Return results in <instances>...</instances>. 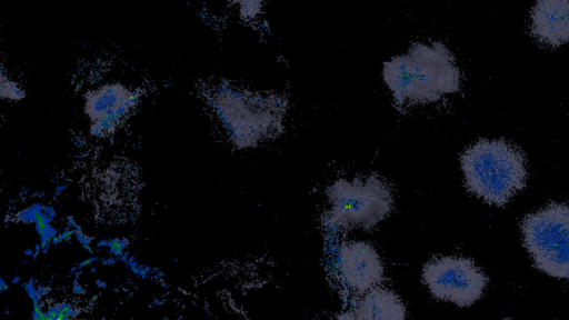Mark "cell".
I'll use <instances>...</instances> for the list:
<instances>
[{"mask_svg":"<svg viewBox=\"0 0 569 320\" xmlns=\"http://www.w3.org/2000/svg\"><path fill=\"white\" fill-rule=\"evenodd\" d=\"M522 241L535 266L558 279H569V206L549 203L521 222Z\"/></svg>","mask_w":569,"mask_h":320,"instance_id":"obj_4","label":"cell"},{"mask_svg":"<svg viewBox=\"0 0 569 320\" xmlns=\"http://www.w3.org/2000/svg\"><path fill=\"white\" fill-rule=\"evenodd\" d=\"M326 193L330 203L328 221L341 229H370L390 213L393 203L389 187L377 176L339 178Z\"/></svg>","mask_w":569,"mask_h":320,"instance_id":"obj_3","label":"cell"},{"mask_svg":"<svg viewBox=\"0 0 569 320\" xmlns=\"http://www.w3.org/2000/svg\"><path fill=\"white\" fill-rule=\"evenodd\" d=\"M221 114L238 147H251L280 133L286 104L282 98L250 91L228 90L222 96Z\"/></svg>","mask_w":569,"mask_h":320,"instance_id":"obj_5","label":"cell"},{"mask_svg":"<svg viewBox=\"0 0 569 320\" xmlns=\"http://www.w3.org/2000/svg\"><path fill=\"white\" fill-rule=\"evenodd\" d=\"M134 96L120 84H108L90 92L86 101V113L96 136L114 130L119 119L132 106Z\"/></svg>","mask_w":569,"mask_h":320,"instance_id":"obj_8","label":"cell"},{"mask_svg":"<svg viewBox=\"0 0 569 320\" xmlns=\"http://www.w3.org/2000/svg\"><path fill=\"white\" fill-rule=\"evenodd\" d=\"M503 320H512V319H503Z\"/></svg>","mask_w":569,"mask_h":320,"instance_id":"obj_18","label":"cell"},{"mask_svg":"<svg viewBox=\"0 0 569 320\" xmlns=\"http://www.w3.org/2000/svg\"><path fill=\"white\" fill-rule=\"evenodd\" d=\"M421 277L433 297L460 307L478 301L488 283V277L472 260L453 256L430 260Z\"/></svg>","mask_w":569,"mask_h":320,"instance_id":"obj_6","label":"cell"},{"mask_svg":"<svg viewBox=\"0 0 569 320\" xmlns=\"http://www.w3.org/2000/svg\"><path fill=\"white\" fill-rule=\"evenodd\" d=\"M21 278L19 276H16L13 279H12V282L13 283H17V282H20Z\"/></svg>","mask_w":569,"mask_h":320,"instance_id":"obj_15","label":"cell"},{"mask_svg":"<svg viewBox=\"0 0 569 320\" xmlns=\"http://www.w3.org/2000/svg\"><path fill=\"white\" fill-rule=\"evenodd\" d=\"M97 284H98L99 287H104V284H106V283L99 280V281H97Z\"/></svg>","mask_w":569,"mask_h":320,"instance_id":"obj_16","label":"cell"},{"mask_svg":"<svg viewBox=\"0 0 569 320\" xmlns=\"http://www.w3.org/2000/svg\"><path fill=\"white\" fill-rule=\"evenodd\" d=\"M467 189L489 204L503 206L526 183V159L510 142L482 139L460 158Z\"/></svg>","mask_w":569,"mask_h":320,"instance_id":"obj_2","label":"cell"},{"mask_svg":"<svg viewBox=\"0 0 569 320\" xmlns=\"http://www.w3.org/2000/svg\"><path fill=\"white\" fill-rule=\"evenodd\" d=\"M531 33L543 44L569 41V0L538 1L531 10Z\"/></svg>","mask_w":569,"mask_h":320,"instance_id":"obj_9","label":"cell"},{"mask_svg":"<svg viewBox=\"0 0 569 320\" xmlns=\"http://www.w3.org/2000/svg\"><path fill=\"white\" fill-rule=\"evenodd\" d=\"M73 292L77 294H84L86 290L80 284L76 283L73 287Z\"/></svg>","mask_w":569,"mask_h":320,"instance_id":"obj_13","label":"cell"},{"mask_svg":"<svg viewBox=\"0 0 569 320\" xmlns=\"http://www.w3.org/2000/svg\"><path fill=\"white\" fill-rule=\"evenodd\" d=\"M24 253H26L27 256H31V254H32V251L29 249V250H26V251H24ZM32 256H33V254H32Z\"/></svg>","mask_w":569,"mask_h":320,"instance_id":"obj_17","label":"cell"},{"mask_svg":"<svg viewBox=\"0 0 569 320\" xmlns=\"http://www.w3.org/2000/svg\"><path fill=\"white\" fill-rule=\"evenodd\" d=\"M94 260H97V257L88 258L84 261H82L81 263H79L77 268L82 269V268L91 264Z\"/></svg>","mask_w":569,"mask_h":320,"instance_id":"obj_12","label":"cell"},{"mask_svg":"<svg viewBox=\"0 0 569 320\" xmlns=\"http://www.w3.org/2000/svg\"><path fill=\"white\" fill-rule=\"evenodd\" d=\"M355 320H406V307L396 292L376 287L358 301Z\"/></svg>","mask_w":569,"mask_h":320,"instance_id":"obj_10","label":"cell"},{"mask_svg":"<svg viewBox=\"0 0 569 320\" xmlns=\"http://www.w3.org/2000/svg\"><path fill=\"white\" fill-rule=\"evenodd\" d=\"M9 288V284L1 278L0 279V291L3 292Z\"/></svg>","mask_w":569,"mask_h":320,"instance_id":"obj_14","label":"cell"},{"mask_svg":"<svg viewBox=\"0 0 569 320\" xmlns=\"http://www.w3.org/2000/svg\"><path fill=\"white\" fill-rule=\"evenodd\" d=\"M1 96L2 98L8 99H21L23 97V92L21 89L18 88V86L11 81L4 82L2 80L1 82Z\"/></svg>","mask_w":569,"mask_h":320,"instance_id":"obj_11","label":"cell"},{"mask_svg":"<svg viewBox=\"0 0 569 320\" xmlns=\"http://www.w3.org/2000/svg\"><path fill=\"white\" fill-rule=\"evenodd\" d=\"M338 267L343 282L357 293L378 287L383 264L377 250L366 241H350L338 250Z\"/></svg>","mask_w":569,"mask_h":320,"instance_id":"obj_7","label":"cell"},{"mask_svg":"<svg viewBox=\"0 0 569 320\" xmlns=\"http://www.w3.org/2000/svg\"><path fill=\"white\" fill-rule=\"evenodd\" d=\"M382 77L400 106L436 102L460 87L456 59L439 41L412 43L406 53L383 63Z\"/></svg>","mask_w":569,"mask_h":320,"instance_id":"obj_1","label":"cell"}]
</instances>
